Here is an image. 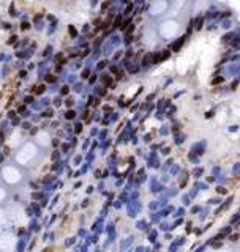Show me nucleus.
Returning <instances> with one entry per match:
<instances>
[{
	"label": "nucleus",
	"mask_w": 240,
	"mask_h": 252,
	"mask_svg": "<svg viewBox=\"0 0 240 252\" xmlns=\"http://www.w3.org/2000/svg\"><path fill=\"white\" fill-rule=\"evenodd\" d=\"M150 60H152V54H147V55L144 57V63H148Z\"/></svg>",
	"instance_id": "nucleus-1"
},
{
	"label": "nucleus",
	"mask_w": 240,
	"mask_h": 252,
	"mask_svg": "<svg viewBox=\"0 0 240 252\" xmlns=\"http://www.w3.org/2000/svg\"><path fill=\"white\" fill-rule=\"evenodd\" d=\"M70 35H71V36H76V35H78V32L74 30V27H73V25L70 27Z\"/></svg>",
	"instance_id": "nucleus-2"
},
{
	"label": "nucleus",
	"mask_w": 240,
	"mask_h": 252,
	"mask_svg": "<svg viewBox=\"0 0 240 252\" xmlns=\"http://www.w3.org/2000/svg\"><path fill=\"white\" fill-rule=\"evenodd\" d=\"M103 80H104V84H111V77H109V76H104Z\"/></svg>",
	"instance_id": "nucleus-3"
},
{
	"label": "nucleus",
	"mask_w": 240,
	"mask_h": 252,
	"mask_svg": "<svg viewBox=\"0 0 240 252\" xmlns=\"http://www.w3.org/2000/svg\"><path fill=\"white\" fill-rule=\"evenodd\" d=\"M120 22H122V18H117V19H115V27L120 25Z\"/></svg>",
	"instance_id": "nucleus-4"
},
{
	"label": "nucleus",
	"mask_w": 240,
	"mask_h": 252,
	"mask_svg": "<svg viewBox=\"0 0 240 252\" xmlns=\"http://www.w3.org/2000/svg\"><path fill=\"white\" fill-rule=\"evenodd\" d=\"M88 74H90L88 71H84V73H82V77H88Z\"/></svg>",
	"instance_id": "nucleus-5"
}]
</instances>
